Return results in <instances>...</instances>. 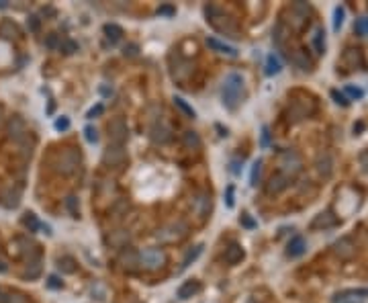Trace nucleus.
Wrapping results in <instances>:
<instances>
[{"label": "nucleus", "instance_id": "1", "mask_svg": "<svg viewBox=\"0 0 368 303\" xmlns=\"http://www.w3.org/2000/svg\"><path fill=\"white\" fill-rule=\"evenodd\" d=\"M205 16H207V23L225 37H240V27H237L235 18L225 12L221 6L217 4H207L205 6Z\"/></svg>", "mask_w": 368, "mask_h": 303}, {"label": "nucleus", "instance_id": "2", "mask_svg": "<svg viewBox=\"0 0 368 303\" xmlns=\"http://www.w3.org/2000/svg\"><path fill=\"white\" fill-rule=\"evenodd\" d=\"M242 92H244V78L237 72H229L223 80V88H221V96H223V104L227 109H235L242 100Z\"/></svg>", "mask_w": 368, "mask_h": 303}, {"label": "nucleus", "instance_id": "3", "mask_svg": "<svg viewBox=\"0 0 368 303\" xmlns=\"http://www.w3.org/2000/svg\"><path fill=\"white\" fill-rule=\"evenodd\" d=\"M80 162H82L80 150H76V148H66V150H61L59 154L55 156V160H53V170L57 172V174L70 176V174H74V172L78 170Z\"/></svg>", "mask_w": 368, "mask_h": 303}, {"label": "nucleus", "instance_id": "4", "mask_svg": "<svg viewBox=\"0 0 368 303\" xmlns=\"http://www.w3.org/2000/svg\"><path fill=\"white\" fill-rule=\"evenodd\" d=\"M192 64L180 54V52H170L168 54V70H170V76L174 82L178 84H184L190 76H192Z\"/></svg>", "mask_w": 368, "mask_h": 303}, {"label": "nucleus", "instance_id": "5", "mask_svg": "<svg viewBox=\"0 0 368 303\" xmlns=\"http://www.w3.org/2000/svg\"><path fill=\"white\" fill-rule=\"evenodd\" d=\"M186 234H188L186 222L176 220V222H170L164 228H160L158 234H156V238H158L160 242H164V244H174V242H180L182 238H186Z\"/></svg>", "mask_w": 368, "mask_h": 303}, {"label": "nucleus", "instance_id": "6", "mask_svg": "<svg viewBox=\"0 0 368 303\" xmlns=\"http://www.w3.org/2000/svg\"><path fill=\"white\" fill-rule=\"evenodd\" d=\"M315 113V100L313 98H295L289 106V121L291 123H299V121H305L309 119L311 115Z\"/></svg>", "mask_w": 368, "mask_h": 303}, {"label": "nucleus", "instance_id": "7", "mask_svg": "<svg viewBox=\"0 0 368 303\" xmlns=\"http://www.w3.org/2000/svg\"><path fill=\"white\" fill-rule=\"evenodd\" d=\"M166 264V252L162 248H145L139 254V266L145 270H158Z\"/></svg>", "mask_w": 368, "mask_h": 303}, {"label": "nucleus", "instance_id": "8", "mask_svg": "<svg viewBox=\"0 0 368 303\" xmlns=\"http://www.w3.org/2000/svg\"><path fill=\"white\" fill-rule=\"evenodd\" d=\"M278 166H280V170H278V172H283V174H287L289 178H293V176L297 174V172L301 170L303 162H301V156L297 154V152L287 150V152H283V154H280V158H278Z\"/></svg>", "mask_w": 368, "mask_h": 303}, {"label": "nucleus", "instance_id": "9", "mask_svg": "<svg viewBox=\"0 0 368 303\" xmlns=\"http://www.w3.org/2000/svg\"><path fill=\"white\" fill-rule=\"evenodd\" d=\"M125 162H127V150L123 146L109 144V148L102 152V166L106 168H121Z\"/></svg>", "mask_w": 368, "mask_h": 303}, {"label": "nucleus", "instance_id": "10", "mask_svg": "<svg viewBox=\"0 0 368 303\" xmlns=\"http://www.w3.org/2000/svg\"><path fill=\"white\" fill-rule=\"evenodd\" d=\"M149 140L158 146L168 144L172 140V127L164 119H154L149 125Z\"/></svg>", "mask_w": 368, "mask_h": 303}, {"label": "nucleus", "instance_id": "11", "mask_svg": "<svg viewBox=\"0 0 368 303\" xmlns=\"http://www.w3.org/2000/svg\"><path fill=\"white\" fill-rule=\"evenodd\" d=\"M6 134H8V138L12 140V142H23L25 138H29V127H27V123H25V119L20 117V115H12L10 119H8V123H6Z\"/></svg>", "mask_w": 368, "mask_h": 303}, {"label": "nucleus", "instance_id": "12", "mask_svg": "<svg viewBox=\"0 0 368 303\" xmlns=\"http://www.w3.org/2000/svg\"><path fill=\"white\" fill-rule=\"evenodd\" d=\"M14 248H16V254L23 258V260H27V262H31V260H39V246L33 242V240H29V238H16L14 240Z\"/></svg>", "mask_w": 368, "mask_h": 303}, {"label": "nucleus", "instance_id": "13", "mask_svg": "<svg viewBox=\"0 0 368 303\" xmlns=\"http://www.w3.org/2000/svg\"><path fill=\"white\" fill-rule=\"evenodd\" d=\"M129 138V127L125 123L123 117H115L111 123H109V140L113 146H123Z\"/></svg>", "mask_w": 368, "mask_h": 303}, {"label": "nucleus", "instance_id": "14", "mask_svg": "<svg viewBox=\"0 0 368 303\" xmlns=\"http://www.w3.org/2000/svg\"><path fill=\"white\" fill-rule=\"evenodd\" d=\"M131 242V232L129 230H113L104 236V244L109 248H127V244Z\"/></svg>", "mask_w": 368, "mask_h": 303}, {"label": "nucleus", "instance_id": "15", "mask_svg": "<svg viewBox=\"0 0 368 303\" xmlns=\"http://www.w3.org/2000/svg\"><path fill=\"white\" fill-rule=\"evenodd\" d=\"M117 264L127 270V272H133L139 268V252H135L133 248H125L119 256H117Z\"/></svg>", "mask_w": 368, "mask_h": 303}, {"label": "nucleus", "instance_id": "16", "mask_svg": "<svg viewBox=\"0 0 368 303\" xmlns=\"http://www.w3.org/2000/svg\"><path fill=\"white\" fill-rule=\"evenodd\" d=\"M289 14H291V27L293 29H303L307 23V14H309V6L303 4V2H295L291 8H289Z\"/></svg>", "mask_w": 368, "mask_h": 303}, {"label": "nucleus", "instance_id": "17", "mask_svg": "<svg viewBox=\"0 0 368 303\" xmlns=\"http://www.w3.org/2000/svg\"><path fill=\"white\" fill-rule=\"evenodd\" d=\"M0 203H2V207H6V209H16L18 203H20V188L14 186V184L4 186L2 190H0Z\"/></svg>", "mask_w": 368, "mask_h": 303}, {"label": "nucleus", "instance_id": "18", "mask_svg": "<svg viewBox=\"0 0 368 303\" xmlns=\"http://www.w3.org/2000/svg\"><path fill=\"white\" fill-rule=\"evenodd\" d=\"M291 180H293V178H289L287 174H283V172H276V174L270 176V180H268V184H266V192H268V194H276V192H280V190H285V188L291 184Z\"/></svg>", "mask_w": 368, "mask_h": 303}, {"label": "nucleus", "instance_id": "19", "mask_svg": "<svg viewBox=\"0 0 368 303\" xmlns=\"http://www.w3.org/2000/svg\"><path fill=\"white\" fill-rule=\"evenodd\" d=\"M334 252H336L340 258H344V260H348V258H352V256L356 254V246L352 244L350 238H342V240H338V242L334 244Z\"/></svg>", "mask_w": 368, "mask_h": 303}, {"label": "nucleus", "instance_id": "20", "mask_svg": "<svg viewBox=\"0 0 368 303\" xmlns=\"http://www.w3.org/2000/svg\"><path fill=\"white\" fill-rule=\"evenodd\" d=\"M207 48H211L213 52L217 54H223V56H229V58H237V50L233 46H227V43L215 39V37H209L207 39Z\"/></svg>", "mask_w": 368, "mask_h": 303}, {"label": "nucleus", "instance_id": "21", "mask_svg": "<svg viewBox=\"0 0 368 303\" xmlns=\"http://www.w3.org/2000/svg\"><path fill=\"white\" fill-rule=\"evenodd\" d=\"M209 207H211V194L209 192H199L197 197H194V211H197V215L201 220L207 218Z\"/></svg>", "mask_w": 368, "mask_h": 303}, {"label": "nucleus", "instance_id": "22", "mask_svg": "<svg viewBox=\"0 0 368 303\" xmlns=\"http://www.w3.org/2000/svg\"><path fill=\"white\" fill-rule=\"evenodd\" d=\"M338 224V218L336 215H332L330 211L326 213H319L317 218L311 222V230H321V228H334Z\"/></svg>", "mask_w": 368, "mask_h": 303}, {"label": "nucleus", "instance_id": "23", "mask_svg": "<svg viewBox=\"0 0 368 303\" xmlns=\"http://www.w3.org/2000/svg\"><path fill=\"white\" fill-rule=\"evenodd\" d=\"M289 58H291V62L295 64V66L301 68L303 72H309L311 70V60L307 58V54L303 52V50H295L293 56H289Z\"/></svg>", "mask_w": 368, "mask_h": 303}, {"label": "nucleus", "instance_id": "24", "mask_svg": "<svg viewBox=\"0 0 368 303\" xmlns=\"http://www.w3.org/2000/svg\"><path fill=\"white\" fill-rule=\"evenodd\" d=\"M199 291H201V283H199V280H186V283L178 289V299L186 301V299H190L192 295H197Z\"/></svg>", "mask_w": 368, "mask_h": 303}, {"label": "nucleus", "instance_id": "25", "mask_svg": "<svg viewBox=\"0 0 368 303\" xmlns=\"http://www.w3.org/2000/svg\"><path fill=\"white\" fill-rule=\"evenodd\" d=\"M182 146L186 150H190V152H197V150H201L203 142H201V138H199L197 132H184L182 134Z\"/></svg>", "mask_w": 368, "mask_h": 303}, {"label": "nucleus", "instance_id": "26", "mask_svg": "<svg viewBox=\"0 0 368 303\" xmlns=\"http://www.w3.org/2000/svg\"><path fill=\"white\" fill-rule=\"evenodd\" d=\"M344 64H346V66H348L350 70L360 68V66H362V54H360V50H346V54H344Z\"/></svg>", "mask_w": 368, "mask_h": 303}, {"label": "nucleus", "instance_id": "27", "mask_svg": "<svg viewBox=\"0 0 368 303\" xmlns=\"http://www.w3.org/2000/svg\"><path fill=\"white\" fill-rule=\"evenodd\" d=\"M305 250H307L305 240H303L301 236H295L293 240L289 242V250H287V254H289L291 258H297V256H301V254H305Z\"/></svg>", "mask_w": 368, "mask_h": 303}, {"label": "nucleus", "instance_id": "28", "mask_svg": "<svg viewBox=\"0 0 368 303\" xmlns=\"http://www.w3.org/2000/svg\"><path fill=\"white\" fill-rule=\"evenodd\" d=\"M0 37L18 39L20 37V29L16 27V23H12V20H2V23H0Z\"/></svg>", "mask_w": 368, "mask_h": 303}, {"label": "nucleus", "instance_id": "29", "mask_svg": "<svg viewBox=\"0 0 368 303\" xmlns=\"http://www.w3.org/2000/svg\"><path fill=\"white\" fill-rule=\"evenodd\" d=\"M242 258H244V250H242L240 244H231V246L225 250V262H227V264H237V262H242Z\"/></svg>", "mask_w": 368, "mask_h": 303}, {"label": "nucleus", "instance_id": "30", "mask_svg": "<svg viewBox=\"0 0 368 303\" xmlns=\"http://www.w3.org/2000/svg\"><path fill=\"white\" fill-rule=\"evenodd\" d=\"M311 46H313L315 54H323V50H326V31H323L321 27H317V29L313 31Z\"/></svg>", "mask_w": 368, "mask_h": 303}, {"label": "nucleus", "instance_id": "31", "mask_svg": "<svg viewBox=\"0 0 368 303\" xmlns=\"http://www.w3.org/2000/svg\"><path fill=\"white\" fill-rule=\"evenodd\" d=\"M102 31H104L106 39H109L111 43H117V41L123 37V29H121L117 23H106V25L102 27Z\"/></svg>", "mask_w": 368, "mask_h": 303}, {"label": "nucleus", "instance_id": "32", "mask_svg": "<svg viewBox=\"0 0 368 303\" xmlns=\"http://www.w3.org/2000/svg\"><path fill=\"white\" fill-rule=\"evenodd\" d=\"M57 268H59L61 272H66V274L76 272V262H74V258H72V256H59V258H57Z\"/></svg>", "mask_w": 368, "mask_h": 303}, {"label": "nucleus", "instance_id": "33", "mask_svg": "<svg viewBox=\"0 0 368 303\" xmlns=\"http://www.w3.org/2000/svg\"><path fill=\"white\" fill-rule=\"evenodd\" d=\"M280 70H283V64H280V60L274 56V54H270L268 58H266V76H274V74H278Z\"/></svg>", "mask_w": 368, "mask_h": 303}, {"label": "nucleus", "instance_id": "34", "mask_svg": "<svg viewBox=\"0 0 368 303\" xmlns=\"http://www.w3.org/2000/svg\"><path fill=\"white\" fill-rule=\"evenodd\" d=\"M39 274H41V262H39V260L27 262V266H25V270H23V276L29 278V280H35Z\"/></svg>", "mask_w": 368, "mask_h": 303}, {"label": "nucleus", "instance_id": "35", "mask_svg": "<svg viewBox=\"0 0 368 303\" xmlns=\"http://www.w3.org/2000/svg\"><path fill=\"white\" fill-rule=\"evenodd\" d=\"M201 252H203V244L194 246V250H190V252L184 256V260H182V266H180V270H186V268L190 266V262H194V260H197V258L201 256Z\"/></svg>", "mask_w": 368, "mask_h": 303}, {"label": "nucleus", "instance_id": "36", "mask_svg": "<svg viewBox=\"0 0 368 303\" xmlns=\"http://www.w3.org/2000/svg\"><path fill=\"white\" fill-rule=\"evenodd\" d=\"M23 226H25L29 232H37V230L41 228V224H39V220H37L35 213H25V215H23Z\"/></svg>", "mask_w": 368, "mask_h": 303}, {"label": "nucleus", "instance_id": "37", "mask_svg": "<svg viewBox=\"0 0 368 303\" xmlns=\"http://www.w3.org/2000/svg\"><path fill=\"white\" fill-rule=\"evenodd\" d=\"M174 104L178 106V109H180V111H182V113H184L188 119H194V117H197V113H194V109H192L190 104H186V100H184V98H180V96H174Z\"/></svg>", "mask_w": 368, "mask_h": 303}, {"label": "nucleus", "instance_id": "38", "mask_svg": "<svg viewBox=\"0 0 368 303\" xmlns=\"http://www.w3.org/2000/svg\"><path fill=\"white\" fill-rule=\"evenodd\" d=\"M317 170H319V174H323V176L332 174V162H330L328 156H323V158L317 160Z\"/></svg>", "mask_w": 368, "mask_h": 303}, {"label": "nucleus", "instance_id": "39", "mask_svg": "<svg viewBox=\"0 0 368 303\" xmlns=\"http://www.w3.org/2000/svg\"><path fill=\"white\" fill-rule=\"evenodd\" d=\"M59 46H61V37H59L57 33H49V35L45 37V48H47V50L57 52V50H59Z\"/></svg>", "mask_w": 368, "mask_h": 303}, {"label": "nucleus", "instance_id": "40", "mask_svg": "<svg viewBox=\"0 0 368 303\" xmlns=\"http://www.w3.org/2000/svg\"><path fill=\"white\" fill-rule=\"evenodd\" d=\"M59 52H63L66 56H72L74 52H78V46H76V41H72V39H61Z\"/></svg>", "mask_w": 368, "mask_h": 303}, {"label": "nucleus", "instance_id": "41", "mask_svg": "<svg viewBox=\"0 0 368 303\" xmlns=\"http://www.w3.org/2000/svg\"><path fill=\"white\" fill-rule=\"evenodd\" d=\"M260 172H262V160H256L254 166H252V174H250V184L256 186L258 180H260Z\"/></svg>", "mask_w": 368, "mask_h": 303}, {"label": "nucleus", "instance_id": "42", "mask_svg": "<svg viewBox=\"0 0 368 303\" xmlns=\"http://www.w3.org/2000/svg\"><path fill=\"white\" fill-rule=\"evenodd\" d=\"M354 31L358 35H368V16H362L354 23Z\"/></svg>", "mask_w": 368, "mask_h": 303}, {"label": "nucleus", "instance_id": "43", "mask_svg": "<svg viewBox=\"0 0 368 303\" xmlns=\"http://www.w3.org/2000/svg\"><path fill=\"white\" fill-rule=\"evenodd\" d=\"M344 14H346V10L342 8V6H336V10H334V31H340V27H342V23H344Z\"/></svg>", "mask_w": 368, "mask_h": 303}, {"label": "nucleus", "instance_id": "44", "mask_svg": "<svg viewBox=\"0 0 368 303\" xmlns=\"http://www.w3.org/2000/svg\"><path fill=\"white\" fill-rule=\"evenodd\" d=\"M66 207L70 209L72 218H78V197H76V194H70V197L66 199Z\"/></svg>", "mask_w": 368, "mask_h": 303}, {"label": "nucleus", "instance_id": "45", "mask_svg": "<svg viewBox=\"0 0 368 303\" xmlns=\"http://www.w3.org/2000/svg\"><path fill=\"white\" fill-rule=\"evenodd\" d=\"M39 27H41V18H39L37 14H31V16L27 18V29H29L31 33H37Z\"/></svg>", "mask_w": 368, "mask_h": 303}, {"label": "nucleus", "instance_id": "46", "mask_svg": "<svg viewBox=\"0 0 368 303\" xmlns=\"http://www.w3.org/2000/svg\"><path fill=\"white\" fill-rule=\"evenodd\" d=\"M84 138H86V142L88 144H96L98 142V136H96V129L92 127V125H88L84 129Z\"/></svg>", "mask_w": 368, "mask_h": 303}, {"label": "nucleus", "instance_id": "47", "mask_svg": "<svg viewBox=\"0 0 368 303\" xmlns=\"http://www.w3.org/2000/svg\"><path fill=\"white\" fill-rule=\"evenodd\" d=\"M8 303H29V299L27 295L14 291V293H8Z\"/></svg>", "mask_w": 368, "mask_h": 303}, {"label": "nucleus", "instance_id": "48", "mask_svg": "<svg viewBox=\"0 0 368 303\" xmlns=\"http://www.w3.org/2000/svg\"><path fill=\"white\" fill-rule=\"evenodd\" d=\"M332 96H334V100H336L338 104H342V106H348V104H350V100L346 98V94H342V92H338V90H332Z\"/></svg>", "mask_w": 368, "mask_h": 303}, {"label": "nucleus", "instance_id": "49", "mask_svg": "<svg viewBox=\"0 0 368 303\" xmlns=\"http://www.w3.org/2000/svg\"><path fill=\"white\" fill-rule=\"evenodd\" d=\"M53 125H55V129H57V132H66V129L70 127V119H68V117H59V119H57Z\"/></svg>", "mask_w": 368, "mask_h": 303}, {"label": "nucleus", "instance_id": "50", "mask_svg": "<svg viewBox=\"0 0 368 303\" xmlns=\"http://www.w3.org/2000/svg\"><path fill=\"white\" fill-rule=\"evenodd\" d=\"M102 111H104V106H102V104H96V106H92L88 113H86V117H88V119H94V117H98Z\"/></svg>", "mask_w": 368, "mask_h": 303}, {"label": "nucleus", "instance_id": "51", "mask_svg": "<svg viewBox=\"0 0 368 303\" xmlns=\"http://www.w3.org/2000/svg\"><path fill=\"white\" fill-rule=\"evenodd\" d=\"M47 287H49V289H61V280H59L55 274H51V276L47 278Z\"/></svg>", "mask_w": 368, "mask_h": 303}, {"label": "nucleus", "instance_id": "52", "mask_svg": "<svg viewBox=\"0 0 368 303\" xmlns=\"http://www.w3.org/2000/svg\"><path fill=\"white\" fill-rule=\"evenodd\" d=\"M346 92H348L352 98H362V94H364L360 88H354V86H346Z\"/></svg>", "mask_w": 368, "mask_h": 303}, {"label": "nucleus", "instance_id": "53", "mask_svg": "<svg viewBox=\"0 0 368 303\" xmlns=\"http://www.w3.org/2000/svg\"><path fill=\"white\" fill-rule=\"evenodd\" d=\"M270 144V132H268V127H262V146L266 148Z\"/></svg>", "mask_w": 368, "mask_h": 303}, {"label": "nucleus", "instance_id": "54", "mask_svg": "<svg viewBox=\"0 0 368 303\" xmlns=\"http://www.w3.org/2000/svg\"><path fill=\"white\" fill-rule=\"evenodd\" d=\"M225 203H227V207H229V209L233 207V186H227V197H225Z\"/></svg>", "mask_w": 368, "mask_h": 303}, {"label": "nucleus", "instance_id": "55", "mask_svg": "<svg viewBox=\"0 0 368 303\" xmlns=\"http://www.w3.org/2000/svg\"><path fill=\"white\" fill-rule=\"evenodd\" d=\"M125 56H129V58L137 56V46H129V48H125Z\"/></svg>", "mask_w": 368, "mask_h": 303}, {"label": "nucleus", "instance_id": "56", "mask_svg": "<svg viewBox=\"0 0 368 303\" xmlns=\"http://www.w3.org/2000/svg\"><path fill=\"white\" fill-rule=\"evenodd\" d=\"M158 12L160 14H174V8H172V6H162Z\"/></svg>", "mask_w": 368, "mask_h": 303}, {"label": "nucleus", "instance_id": "57", "mask_svg": "<svg viewBox=\"0 0 368 303\" xmlns=\"http://www.w3.org/2000/svg\"><path fill=\"white\" fill-rule=\"evenodd\" d=\"M242 222H244V226H248V228H254V226H256V224L248 218V215H242Z\"/></svg>", "mask_w": 368, "mask_h": 303}, {"label": "nucleus", "instance_id": "58", "mask_svg": "<svg viewBox=\"0 0 368 303\" xmlns=\"http://www.w3.org/2000/svg\"><path fill=\"white\" fill-rule=\"evenodd\" d=\"M0 303H8V293L0 289Z\"/></svg>", "mask_w": 368, "mask_h": 303}, {"label": "nucleus", "instance_id": "59", "mask_svg": "<svg viewBox=\"0 0 368 303\" xmlns=\"http://www.w3.org/2000/svg\"><path fill=\"white\" fill-rule=\"evenodd\" d=\"M8 270V264H6V260H2V258H0V272H6Z\"/></svg>", "mask_w": 368, "mask_h": 303}, {"label": "nucleus", "instance_id": "60", "mask_svg": "<svg viewBox=\"0 0 368 303\" xmlns=\"http://www.w3.org/2000/svg\"><path fill=\"white\" fill-rule=\"evenodd\" d=\"M4 123V111H2V106H0V125Z\"/></svg>", "mask_w": 368, "mask_h": 303}, {"label": "nucleus", "instance_id": "61", "mask_svg": "<svg viewBox=\"0 0 368 303\" xmlns=\"http://www.w3.org/2000/svg\"><path fill=\"white\" fill-rule=\"evenodd\" d=\"M4 6H6V2H4V0H0V8H4Z\"/></svg>", "mask_w": 368, "mask_h": 303}, {"label": "nucleus", "instance_id": "62", "mask_svg": "<svg viewBox=\"0 0 368 303\" xmlns=\"http://www.w3.org/2000/svg\"><path fill=\"white\" fill-rule=\"evenodd\" d=\"M250 303H256V301H254V299H252V301H250Z\"/></svg>", "mask_w": 368, "mask_h": 303}]
</instances>
